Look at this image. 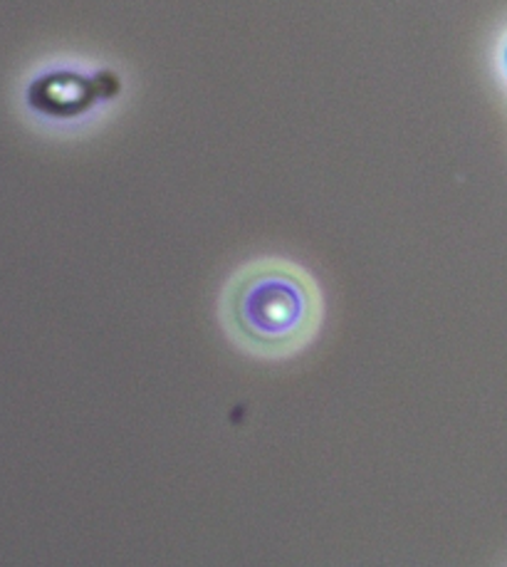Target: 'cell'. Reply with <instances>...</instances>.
I'll return each mask as SVG.
<instances>
[{
  "label": "cell",
  "mask_w": 507,
  "mask_h": 567,
  "mask_svg": "<svg viewBox=\"0 0 507 567\" xmlns=\"http://www.w3.org/2000/svg\"><path fill=\"white\" fill-rule=\"evenodd\" d=\"M230 324L240 340L266 352H284L310 338L317 292L298 268L266 262L242 272L228 292Z\"/></svg>",
  "instance_id": "cell-1"
}]
</instances>
